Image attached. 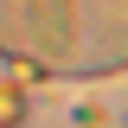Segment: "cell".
I'll return each mask as SVG.
<instances>
[{
	"mask_svg": "<svg viewBox=\"0 0 128 128\" xmlns=\"http://www.w3.org/2000/svg\"><path fill=\"white\" fill-rule=\"evenodd\" d=\"M19 115H26V96H19L13 83H0V128H13Z\"/></svg>",
	"mask_w": 128,
	"mask_h": 128,
	"instance_id": "obj_1",
	"label": "cell"
}]
</instances>
